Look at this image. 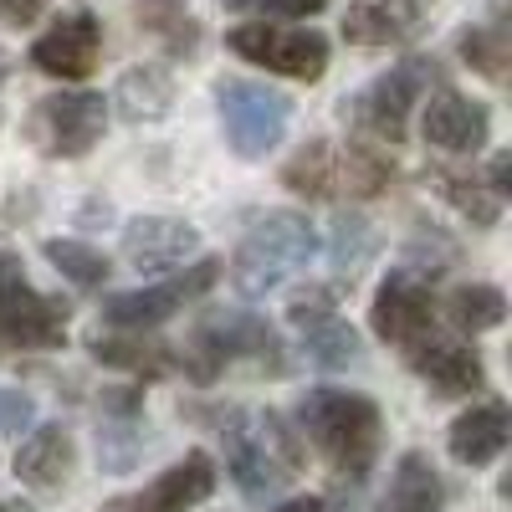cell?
Here are the masks:
<instances>
[{"mask_svg":"<svg viewBox=\"0 0 512 512\" xmlns=\"http://www.w3.org/2000/svg\"><path fill=\"white\" fill-rule=\"evenodd\" d=\"M31 415H36L31 395H21V390H6V384H0V441L21 436L26 425H31Z\"/></svg>","mask_w":512,"mask_h":512,"instance_id":"1f68e13d","label":"cell"},{"mask_svg":"<svg viewBox=\"0 0 512 512\" xmlns=\"http://www.w3.org/2000/svg\"><path fill=\"white\" fill-rule=\"evenodd\" d=\"M390 512H446V482L431 456L405 451L390 477Z\"/></svg>","mask_w":512,"mask_h":512,"instance_id":"cb8c5ba5","label":"cell"},{"mask_svg":"<svg viewBox=\"0 0 512 512\" xmlns=\"http://www.w3.org/2000/svg\"><path fill=\"white\" fill-rule=\"evenodd\" d=\"M487 190H492L497 200H507V195H512V159H507V154H497V159H492V169H487Z\"/></svg>","mask_w":512,"mask_h":512,"instance_id":"e575fe53","label":"cell"},{"mask_svg":"<svg viewBox=\"0 0 512 512\" xmlns=\"http://www.w3.org/2000/svg\"><path fill=\"white\" fill-rule=\"evenodd\" d=\"M103 128H108V103H103V93H88V88H62L52 98H36L26 113V139L47 159L93 154Z\"/></svg>","mask_w":512,"mask_h":512,"instance_id":"52a82bcc","label":"cell"},{"mask_svg":"<svg viewBox=\"0 0 512 512\" xmlns=\"http://www.w3.org/2000/svg\"><path fill=\"white\" fill-rule=\"evenodd\" d=\"M134 16L154 41H164L169 57H195L200 52V21L185 11V0H139Z\"/></svg>","mask_w":512,"mask_h":512,"instance_id":"d4e9b609","label":"cell"},{"mask_svg":"<svg viewBox=\"0 0 512 512\" xmlns=\"http://www.w3.org/2000/svg\"><path fill=\"white\" fill-rule=\"evenodd\" d=\"M420 16H425V0H349L344 41H354V47H390V41H410Z\"/></svg>","mask_w":512,"mask_h":512,"instance_id":"ffe728a7","label":"cell"},{"mask_svg":"<svg viewBox=\"0 0 512 512\" xmlns=\"http://www.w3.org/2000/svg\"><path fill=\"white\" fill-rule=\"evenodd\" d=\"M297 431L344 482H364L384 441V415L354 390H308L297 405Z\"/></svg>","mask_w":512,"mask_h":512,"instance_id":"6da1fadb","label":"cell"},{"mask_svg":"<svg viewBox=\"0 0 512 512\" xmlns=\"http://www.w3.org/2000/svg\"><path fill=\"white\" fill-rule=\"evenodd\" d=\"M175 103V77H169L159 62H144V67H128L113 88V108L128 118V123H154L169 113Z\"/></svg>","mask_w":512,"mask_h":512,"instance_id":"603a6c76","label":"cell"},{"mask_svg":"<svg viewBox=\"0 0 512 512\" xmlns=\"http://www.w3.org/2000/svg\"><path fill=\"white\" fill-rule=\"evenodd\" d=\"M103 436H108V441H103V466H108V472H123V466L139 456V446H144V441H139V415L108 420Z\"/></svg>","mask_w":512,"mask_h":512,"instance_id":"4dcf8cb0","label":"cell"},{"mask_svg":"<svg viewBox=\"0 0 512 512\" xmlns=\"http://www.w3.org/2000/svg\"><path fill=\"white\" fill-rule=\"evenodd\" d=\"M221 6H231V11H267V16H292V21H303V16L328 11V0H221Z\"/></svg>","mask_w":512,"mask_h":512,"instance_id":"d6a6232c","label":"cell"},{"mask_svg":"<svg viewBox=\"0 0 512 512\" xmlns=\"http://www.w3.org/2000/svg\"><path fill=\"white\" fill-rule=\"evenodd\" d=\"M446 318L456 323V333H492L507 318V297L492 282H461L446 292Z\"/></svg>","mask_w":512,"mask_h":512,"instance_id":"484cf974","label":"cell"},{"mask_svg":"<svg viewBox=\"0 0 512 512\" xmlns=\"http://www.w3.org/2000/svg\"><path fill=\"white\" fill-rule=\"evenodd\" d=\"M420 123H425V139H431L436 149H446V154H477L492 134L487 108L477 98L456 93V88H436L431 103H425V113H420Z\"/></svg>","mask_w":512,"mask_h":512,"instance_id":"ac0fdd59","label":"cell"},{"mask_svg":"<svg viewBox=\"0 0 512 512\" xmlns=\"http://www.w3.org/2000/svg\"><path fill=\"white\" fill-rule=\"evenodd\" d=\"M0 512H36L31 502H21V497H6V502H0Z\"/></svg>","mask_w":512,"mask_h":512,"instance_id":"8d00e7d4","label":"cell"},{"mask_svg":"<svg viewBox=\"0 0 512 512\" xmlns=\"http://www.w3.org/2000/svg\"><path fill=\"white\" fill-rule=\"evenodd\" d=\"M98 57H103V26L93 11H72L31 41V67L62 82H82L98 67Z\"/></svg>","mask_w":512,"mask_h":512,"instance_id":"9a60e30c","label":"cell"},{"mask_svg":"<svg viewBox=\"0 0 512 512\" xmlns=\"http://www.w3.org/2000/svg\"><path fill=\"white\" fill-rule=\"evenodd\" d=\"M272 512H328V502L323 497H292V502H282V507H272Z\"/></svg>","mask_w":512,"mask_h":512,"instance_id":"d590c367","label":"cell"},{"mask_svg":"<svg viewBox=\"0 0 512 512\" xmlns=\"http://www.w3.org/2000/svg\"><path fill=\"white\" fill-rule=\"evenodd\" d=\"M221 277V262L216 256H200L195 267L164 277L154 287H134V292H113L103 303V323L108 328H123V333H154L164 328L169 318H175L185 303H195V297H205L210 287H216Z\"/></svg>","mask_w":512,"mask_h":512,"instance_id":"30bf717a","label":"cell"},{"mask_svg":"<svg viewBox=\"0 0 512 512\" xmlns=\"http://www.w3.org/2000/svg\"><path fill=\"white\" fill-rule=\"evenodd\" d=\"M236 359H251L262 374H287L282 333L256 313H205L200 328H195V344L180 349V369L200 384H210Z\"/></svg>","mask_w":512,"mask_h":512,"instance_id":"5b68a950","label":"cell"},{"mask_svg":"<svg viewBox=\"0 0 512 512\" xmlns=\"http://www.w3.org/2000/svg\"><path fill=\"white\" fill-rule=\"evenodd\" d=\"M67 344V303L26 282L16 251H0V349H41Z\"/></svg>","mask_w":512,"mask_h":512,"instance_id":"8992f818","label":"cell"},{"mask_svg":"<svg viewBox=\"0 0 512 512\" xmlns=\"http://www.w3.org/2000/svg\"><path fill=\"white\" fill-rule=\"evenodd\" d=\"M369 328L384 338V344L395 349H415L420 338L436 333V297H431V282H425L420 272L400 267L379 282L374 303H369Z\"/></svg>","mask_w":512,"mask_h":512,"instance_id":"7c38bea8","label":"cell"},{"mask_svg":"<svg viewBox=\"0 0 512 512\" xmlns=\"http://www.w3.org/2000/svg\"><path fill=\"white\" fill-rule=\"evenodd\" d=\"M216 108L226 123V139L241 159H262L282 144L292 98L267 88V82H246V77H221L216 82Z\"/></svg>","mask_w":512,"mask_h":512,"instance_id":"ba28073f","label":"cell"},{"mask_svg":"<svg viewBox=\"0 0 512 512\" xmlns=\"http://www.w3.org/2000/svg\"><path fill=\"white\" fill-rule=\"evenodd\" d=\"M410 369L431 384L436 395H477L487 384V369H482V354L472 344H461V338H420L410 349Z\"/></svg>","mask_w":512,"mask_h":512,"instance_id":"e0dca14e","label":"cell"},{"mask_svg":"<svg viewBox=\"0 0 512 512\" xmlns=\"http://www.w3.org/2000/svg\"><path fill=\"white\" fill-rule=\"evenodd\" d=\"M221 441H226V466L246 497L277 492L303 466V446L277 410H226Z\"/></svg>","mask_w":512,"mask_h":512,"instance_id":"277c9868","label":"cell"},{"mask_svg":"<svg viewBox=\"0 0 512 512\" xmlns=\"http://www.w3.org/2000/svg\"><path fill=\"white\" fill-rule=\"evenodd\" d=\"M451 456L461 461V466H487V461H497L502 451H507V441H512V415H507V405L502 400H482V405H472V410H461L456 420H451Z\"/></svg>","mask_w":512,"mask_h":512,"instance_id":"44dd1931","label":"cell"},{"mask_svg":"<svg viewBox=\"0 0 512 512\" xmlns=\"http://www.w3.org/2000/svg\"><path fill=\"white\" fill-rule=\"evenodd\" d=\"M88 354L108 369H123L134 379H164V374H180V349L164 344L154 333H123V328H103L88 333Z\"/></svg>","mask_w":512,"mask_h":512,"instance_id":"d6986e66","label":"cell"},{"mask_svg":"<svg viewBox=\"0 0 512 512\" xmlns=\"http://www.w3.org/2000/svg\"><path fill=\"white\" fill-rule=\"evenodd\" d=\"M210 492H216V461H210L205 451H185V461L159 472L149 487L103 502V512H190Z\"/></svg>","mask_w":512,"mask_h":512,"instance_id":"5bb4252c","label":"cell"},{"mask_svg":"<svg viewBox=\"0 0 512 512\" xmlns=\"http://www.w3.org/2000/svg\"><path fill=\"white\" fill-rule=\"evenodd\" d=\"M226 47L267 72L297 77V82H318L328 72V41L303 26H272V21H241L226 31Z\"/></svg>","mask_w":512,"mask_h":512,"instance_id":"8fae6325","label":"cell"},{"mask_svg":"<svg viewBox=\"0 0 512 512\" xmlns=\"http://www.w3.org/2000/svg\"><path fill=\"white\" fill-rule=\"evenodd\" d=\"M374 246H379V236H374L369 221H359V216H338V221H333V241H328V262H333L338 277H349V282H354V272L374 256Z\"/></svg>","mask_w":512,"mask_h":512,"instance_id":"f546056e","label":"cell"},{"mask_svg":"<svg viewBox=\"0 0 512 512\" xmlns=\"http://www.w3.org/2000/svg\"><path fill=\"white\" fill-rule=\"evenodd\" d=\"M436 190L461 210V216L466 221H472V226H497V216H502V200L477 180V175H456V169H436Z\"/></svg>","mask_w":512,"mask_h":512,"instance_id":"83f0119b","label":"cell"},{"mask_svg":"<svg viewBox=\"0 0 512 512\" xmlns=\"http://www.w3.org/2000/svg\"><path fill=\"white\" fill-rule=\"evenodd\" d=\"M77 466V446L62 425H36L16 451V477L36 492H57Z\"/></svg>","mask_w":512,"mask_h":512,"instance_id":"7402d4cb","label":"cell"},{"mask_svg":"<svg viewBox=\"0 0 512 512\" xmlns=\"http://www.w3.org/2000/svg\"><path fill=\"white\" fill-rule=\"evenodd\" d=\"M41 11H47V0H0V21L6 26H36Z\"/></svg>","mask_w":512,"mask_h":512,"instance_id":"836d02e7","label":"cell"},{"mask_svg":"<svg viewBox=\"0 0 512 512\" xmlns=\"http://www.w3.org/2000/svg\"><path fill=\"white\" fill-rule=\"evenodd\" d=\"M6 77H11V57L0 52V88H6Z\"/></svg>","mask_w":512,"mask_h":512,"instance_id":"74e56055","label":"cell"},{"mask_svg":"<svg viewBox=\"0 0 512 512\" xmlns=\"http://www.w3.org/2000/svg\"><path fill=\"white\" fill-rule=\"evenodd\" d=\"M461 57L472 62L482 77H492V82H502L507 77V62H512V36H507V11L497 6L482 26H472L461 36Z\"/></svg>","mask_w":512,"mask_h":512,"instance_id":"4316f807","label":"cell"},{"mask_svg":"<svg viewBox=\"0 0 512 512\" xmlns=\"http://www.w3.org/2000/svg\"><path fill=\"white\" fill-rule=\"evenodd\" d=\"M395 180V159L369 144L313 139L282 164V185L308 200H374Z\"/></svg>","mask_w":512,"mask_h":512,"instance_id":"7a4b0ae2","label":"cell"},{"mask_svg":"<svg viewBox=\"0 0 512 512\" xmlns=\"http://www.w3.org/2000/svg\"><path fill=\"white\" fill-rule=\"evenodd\" d=\"M47 251V262L67 277V282H77V287H103L108 277H113V262L98 251V246H88V241H47L41 246Z\"/></svg>","mask_w":512,"mask_h":512,"instance_id":"f1b7e54d","label":"cell"},{"mask_svg":"<svg viewBox=\"0 0 512 512\" xmlns=\"http://www.w3.org/2000/svg\"><path fill=\"white\" fill-rule=\"evenodd\" d=\"M318 256V231L303 210H272L251 221L236 256H231V282L241 297H267L287 277H297Z\"/></svg>","mask_w":512,"mask_h":512,"instance_id":"3957f363","label":"cell"},{"mask_svg":"<svg viewBox=\"0 0 512 512\" xmlns=\"http://www.w3.org/2000/svg\"><path fill=\"white\" fill-rule=\"evenodd\" d=\"M287 323L297 328L308 364H318V369H344V364H354V359L364 354L359 328H354L349 318H338L333 292H323V287L297 292L292 303H287Z\"/></svg>","mask_w":512,"mask_h":512,"instance_id":"4fadbf2b","label":"cell"},{"mask_svg":"<svg viewBox=\"0 0 512 512\" xmlns=\"http://www.w3.org/2000/svg\"><path fill=\"white\" fill-rule=\"evenodd\" d=\"M200 251V231L175 216H139L123 226V256L134 272H180Z\"/></svg>","mask_w":512,"mask_h":512,"instance_id":"2e32d148","label":"cell"},{"mask_svg":"<svg viewBox=\"0 0 512 512\" xmlns=\"http://www.w3.org/2000/svg\"><path fill=\"white\" fill-rule=\"evenodd\" d=\"M431 62L425 57H405L395 62L390 72H379L364 93H354L344 103V113L354 118V128H364V134H374L379 144H405L410 134V113L415 103L425 98V88H431Z\"/></svg>","mask_w":512,"mask_h":512,"instance_id":"9c48e42d","label":"cell"}]
</instances>
